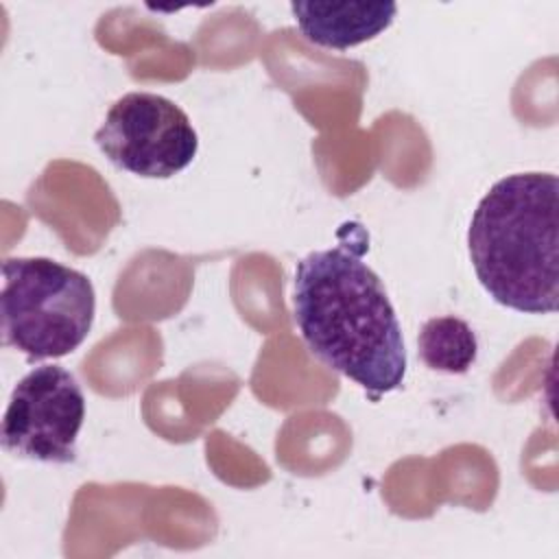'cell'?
Returning a JSON list of instances; mask_svg holds the SVG:
<instances>
[{"label": "cell", "instance_id": "cell-1", "mask_svg": "<svg viewBox=\"0 0 559 559\" xmlns=\"http://www.w3.org/2000/svg\"><path fill=\"white\" fill-rule=\"evenodd\" d=\"M293 317L306 347L369 393H389L406 376V347L378 273L352 249L312 251L297 262Z\"/></svg>", "mask_w": 559, "mask_h": 559}, {"label": "cell", "instance_id": "cell-2", "mask_svg": "<svg viewBox=\"0 0 559 559\" xmlns=\"http://www.w3.org/2000/svg\"><path fill=\"white\" fill-rule=\"evenodd\" d=\"M467 247L474 273L493 301L526 314L559 306V179L515 173L478 201Z\"/></svg>", "mask_w": 559, "mask_h": 559}, {"label": "cell", "instance_id": "cell-3", "mask_svg": "<svg viewBox=\"0 0 559 559\" xmlns=\"http://www.w3.org/2000/svg\"><path fill=\"white\" fill-rule=\"evenodd\" d=\"M2 338L31 362L61 358L87 338L96 293L92 280L50 258L2 262Z\"/></svg>", "mask_w": 559, "mask_h": 559}, {"label": "cell", "instance_id": "cell-4", "mask_svg": "<svg viewBox=\"0 0 559 559\" xmlns=\"http://www.w3.org/2000/svg\"><path fill=\"white\" fill-rule=\"evenodd\" d=\"M94 142L114 166L146 179L181 173L199 151V135L188 114L153 92L120 96L96 129Z\"/></svg>", "mask_w": 559, "mask_h": 559}, {"label": "cell", "instance_id": "cell-5", "mask_svg": "<svg viewBox=\"0 0 559 559\" xmlns=\"http://www.w3.org/2000/svg\"><path fill=\"white\" fill-rule=\"evenodd\" d=\"M85 421V395L59 365L31 369L11 391L2 419V448L39 463H72Z\"/></svg>", "mask_w": 559, "mask_h": 559}, {"label": "cell", "instance_id": "cell-6", "mask_svg": "<svg viewBox=\"0 0 559 559\" xmlns=\"http://www.w3.org/2000/svg\"><path fill=\"white\" fill-rule=\"evenodd\" d=\"M301 35L321 48L347 50L378 37L393 24L395 2H293Z\"/></svg>", "mask_w": 559, "mask_h": 559}, {"label": "cell", "instance_id": "cell-7", "mask_svg": "<svg viewBox=\"0 0 559 559\" xmlns=\"http://www.w3.org/2000/svg\"><path fill=\"white\" fill-rule=\"evenodd\" d=\"M419 358L441 373H465L478 356V341L467 321L445 314L428 319L417 336Z\"/></svg>", "mask_w": 559, "mask_h": 559}]
</instances>
